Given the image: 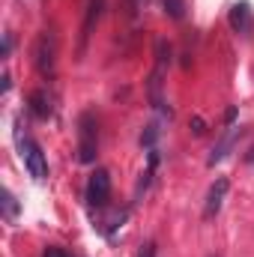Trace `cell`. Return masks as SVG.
I'll return each mask as SVG.
<instances>
[{
    "label": "cell",
    "instance_id": "7c38bea8",
    "mask_svg": "<svg viewBox=\"0 0 254 257\" xmlns=\"http://www.w3.org/2000/svg\"><path fill=\"white\" fill-rule=\"evenodd\" d=\"M15 215H18V200H15V194L9 192V189H3V218L12 221Z\"/></svg>",
    "mask_w": 254,
    "mask_h": 257
},
{
    "label": "cell",
    "instance_id": "8fae6325",
    "mask_svg": "<svg viewBox=\"0 0 254 257\" xmlns=\"http://www.w3.org/2000/svg\"><path fill=\"white\" fill-rule=\"evenodd\" d=\"M165 6V15L174 18V21H183L186 18V0H162Z\"/></svg>",
    "mask_w": 254,
    "mask_h": 257
},
{
    "label": "cell",
    "instance_id": "ba28073f",
    "mask_svg": "<svg viewBox=\"0 0 254 257\" xmlns=\"http://www.w3.org/2000/svg\"><path fill=\"white\" fill-rule=\"evenodd\" d=\"M227 189H230V180H227V177H218V180L209 186L206 203H203V218L218 215V209H221V203H224V197H227Z\"/></svg>",
    "mask_w": 254,
    "mask_h": 257
},
{
    "label": "cell",
    "instance_id": "9a60e30c",
    "mask_svg": "<svg viewBox=\"0 0 254 257\" xmlns=\"http://www.w3.org/2000/svg\"><path fill=\"white\" fill-rule=\"evenodd\" d=\"M42 257H69V254H66L63 248H57V245H48V248H45V254H42Z\"/></svg>",
    "mask_w": 254,
    "mask_h": 257
},
{
    "label": "cell",
    "instance_id": "6da1fadb",
    "mask_svg": "<svg viewBox=\"0 0 254 257\" xmlns=\"http://www.w3.org/2000/svg\"><path fill=\"white\" fill-rule=\"evenodd\" d=\"M171 63V45H168V39H159L156 42V69H153V75H150V81H147V96H150V105L153 108H159L162 114H168L171 117V108H165V99H162V78H165V69Z\"/></svg>",
    "mask_w": 254,
    "mask_h": 257
},
{
    "label": "cell",
    "instance_id": "3957f363",
    "mask_svg": "<svg viewBox=\"0 0 254 257\" xmlns=\"http://www.w3.org/2000/svg\"><path fill=\"white\" fill-rule=\"evenodd\" d=\"M96 120L93 114H81L78 120V162L81 165H93L96 162V150H99V138H96Z\"/></svg>",
    "mask_w": 254,
    "mask_h": 257
},
{
    "label": "cell",
    "instance_id": "30bf717a",
    "mask_svg": "<svg viewBox=\"0 0 254 257\" xmlns=\"http://www.w3.org/2000/svg\"><path fill=\"white\" fill-rule=\"evenodd\" d=\"M27 105H30L33 117H39V120H48L51 117V99H48L45 90H33L30 99H27Z\"/></svg>",
    "mask_w": 254,
    "mask_h": 257
},
{
    "label": "cell",
    "instance_id": "d6986e66",
    "mask_svg": "<svg viewBox=\"0 0 254 257\" xmlns=\"http://www.w3.org/2000/svg\"><path fill=\"white\" fill-rule=\"evenodd\" d=\"M209 257H215V254H209Z\"/></svg>",
    "mask_w": 254,
    "mask_h": 257
},
{
    "label": "cell",
    "instance_id": "5bb4252c",
    "mask_svg": "<svg viewBox=\"0 0 254 257\" xmlns=\"http://www.w3.org/2000/svg\"><path fill=\"white\" fill-rule=\"evenodd\" d=\"M191 132H194V135H203V132H206V120H203V117H191Z\"/></svg>",
    "mask_w": 254,
    "mask_h": 257
},
{
    "label": "cell",
    "instance_id": "2e32d148",
    "mask_svg": "<svg viewBox=\"0 0 254 257\" xmlns=\"http://www.w3.org/2000/svg\"><path fill=\"white\" fill-rule=\"evenodd\" d=\"M138 257H156V242H147V245L138 251Z\"/></svg>",
    "mask_w": 254,
    "mask_h": 257
},
{
    "label": "cell",
    "instance_id": "ac0fdd59",
    "mask_svg": "<svg viewBox=\"0 0 254 257\" xmlns=\"http://www.w3.org/2000/svg\"><path fill=\"white\" fill-rule=\"evenodd\" d=\"M132 3H135V6H141V3H147V0H132Z\"/></svg>",
    "mask_w": 254,
    "mask_h": 257
},
{
    "label": "cell",
    "instance_id": "8992f818",
    "mask_svg": "<svg viewBox=\"0 0 254 257\" xmlns=\"http://www.w3.org/2000/svg\"><path fill=\"white\" fill-rule=\"evenodd\" d=\"M227 21H230V30H233V33H239V36H248V33H251V27H254L251 3H248V0H239V3H233V9H230Z\"/></svg>",
    "mask_w": 254,
    "mask_h": 257
},
{
    "label": "cell",
    "instance_id": "e0dca14e",
    "mask_svg": "<svg viewBox=\"0 0 254 257\" xmlns=\"http://www.w3.org/2000/svg\"><path fill=\"white\" fill-rule=\"evenodd\" d=\"M9 51H12V36L3 33V57H9Z\"/></svg>",
    "mask_w": 254,
    "mask_h": 257
},
{
    "label": "cell",
    "instance_id": "5b68a950",
    "mask_svg": "<svg viewBox=\"0 0 254 257\" xmlns=\"http://www.w3.org/2000/svg\"><path fill=\"white\" fill-rule=\"evenodd\" d=\"M84 197H87V203H90L93 209H102V206L108 203V197H111V174H108L105 168H96V171L90 174Z\"/></svg>",
    "mask_w": 254,
    "mask_h": 257
},
{
    "label": "cell",
    "instance_id": "9c48e42d",
    "mask_svg": "<svg viewBox=\"0 0 254 257\" xmlns=\"http://www.w3.org/2000/svg\"><path fill=\"white\" fill-rule=\"evenodd\" d=\"M99 15H102V0H87V12H84V24H81V39H78V54H84L87 39H90Z\"/></svg>",
    "mask_w": 254,
    "mask_h": 257
},
{
    "label": "cell",
    "instance_id": "7a4b0ae2",
    "mask_svg": "<svg viewBox=\"0 0 254 257\" xmlns=\"http://www.w3.org/2000/svg\"><path fill=\"white\" fill-rule=\"evenodd\" d=\"M15 141H18V150H21V159H24L27 174H30L33 180L45 183V180H48V159H45L42 147H39L30 135H21V132H15Z\"/></svg>",
    "mask_w": 254,
    "mask_h": 257
},
{
    "label": "cell",
    "instance_id": "277c9868",
    "mask_svg": "<svg viewBox=\"0 0 254 257\" xmlns=\"http://www.w3.org/2000/svg\"><path fill=\"white\" fill-rule=\"evenodd\" d=\"M33 63L42 75H51L54 63H57V36L54 33H39L36 36V45H33Z\"/></svg>",
    "mask_w": 254,
    "mask_h": 257
},
{
    "label": "cell",
    "instance_id": "52a82bcc",
    "mask_svg": "<svg viewBox=\"0 0 254 257\" xmlns=\"http://www.w3.org/2000/svg\"><path fill=\"white\" fill-rule=\"evenodd\" d=\"M239 135H242V126H227V128H224V135L218 138V144H215V147H212V153L206 156V165H209V168H215V165H218L230 150H233V144L239 141Z\"/></svg>",
    "mask_w": 254,
    "mask_h": 257
},
{
    "label": "cell",
    "instance_id": "4fadbf2b",
    "mask_svg": "<svg viewBox=\"0 0 254 257\" xmlns=\"http://www.w3.org/2000/svg\"><path fill=\"white\" fill-rule=\"evenodd\" d=\"M156 138H159V128H156V126H147V132L141 135V147H150V150H153Z\"/></svg>",
    "mask_w": 254,
    "mask_h": 257
}]
</instances>
